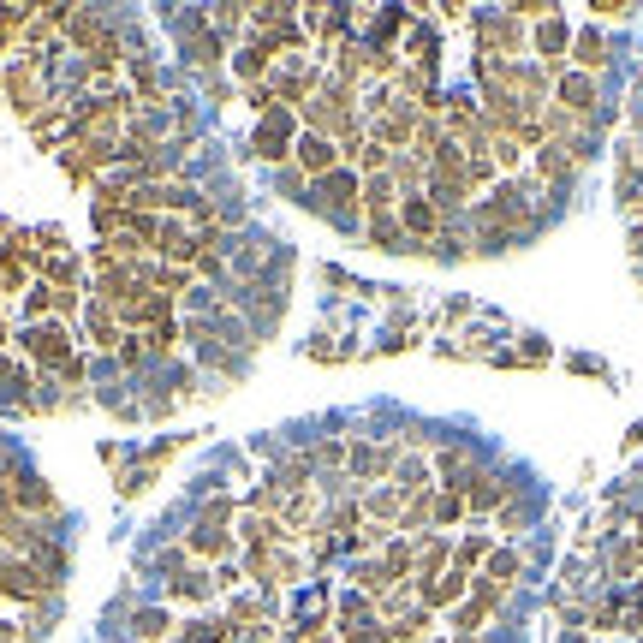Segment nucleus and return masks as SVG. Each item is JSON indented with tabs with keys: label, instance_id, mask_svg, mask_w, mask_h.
<instances>
[{
	"label": "nucleus",
	"instance_id": "f257e3e1",
	"mask_svg": "<svg viewBox=\"0 0 643 643\" xmlns=\"http://www.w3.org/2000/svg\"><path fill=\"white\" fill-rule=\"evenodd\" d=\"M358 203H364V179H358V173H346V167H334L328 179H316V185H310V209H328L340 227H352V221H358Z\"/></svg>",
	"mask_w": 643,
	"mask_h": 643
},
{
	"label": "nucleus",
	"instance_id": "f03ea898",
	"mask_svg": "<svg viewBox=\"0 0 643 643\" xmlns=\"http://www.w3.org/2000/svg\"><path fill=\"white\" fill-rule=\"evenodd\" d=\"M292 126H298V114L274 102V108L257 120V131H251V155L268 161V167H286V161H292Z\"/></svg>",
	"mask_w": 643,
	"mask_h": 643
},
{
	"label": "nucleus",
	"instance_id": "7ed1b4c3",
	"mask_svg": "<svg viewBox=\"0 0 643 643\" xmlns=\"http://www.w3.org/2000/svg\"><path fill=\"white\" fill-rule=\"evenodd\" d=\"M292 167L316 185V179H328L334 167H340V149H334V137H322V131H304L298 143H292Z\"/></svg>",
	"mask_w": 643,
	"mask_h": 643
},
{
	"label": "nucleus",
	"instance_id": "20e7f679",
	"mask_svg": "<svg viewBox=\"0 0 643 643\" xmlns=\"http://www.w3.org/2000/svg\"><path fill=\"white\" fill-rule=\"evenodd\" d=\"M24 352H30L36 364L66 370V364H72V334H66L60 322H42V328H30V334H24Z\"/></svg>",
	"mask_w": 643,
	"mask_h": 643
},
{
	"label": "nucleus",
	"instance_id": "39448f33",
	"mask_svg": "<svg viewBox=\"0 0 643 643\" xmlns=\"http://www.w3.org/2000/svg\"><path fill=\"white\" fill-rule=\"evenodd\" d=\"M185 554H197V560H227V554H233V536H227L221 524H191Z\"/></svg>",
	"mask_w": 643,
	"mask_h": 643
},
{
	"label": "nucleus",
	"instance_id": "423d86ee",
	"mask_svg": "<svg viewBox=\"0 0 643 643\" xmlns=\"http://www.w3.org/2000/svg\"><path fill=\"white\" fill-rule=\"evenodd\" d=\"M560 108L566 114H596V78L590 72H566L560 78Z\"/></svg>",
	"mask_w": 643,
	"mask_h": 643
},
{
	"label": "nucleus",
	"instance_id": "0eeeda50",
	"mask_svg": "<svg viewBox=\"0 0 643 643\" xmlns=\"http://www.w3.org/2000/svg\"><path fill=\"white\" fill-rule=\"evenodd\" d=\"M399 227H405L411 251H423V233H435V203H423V197H405V209H399Z\"/></svg>",
	"mask_w": 643,
	"mask_h": 643
},
{
	"label": "nucleus",
	"instance_id": "6e6552de",
	"mask_svg": "<svg viewBox=\"0 0 643 643\" xmlns=\"http://www.w3.org/2000/svg\"><path fill=\"white\" fill-rule=\"evenodd\" d=\"M6 90H12V108H18V114H36V108H42V84L30 78V66H12V72H6Z\"/></svg>",
	"mask_w": 643,
	"mask_h": 643
},
{
	"label": "nucleus",
	"instance_id": "1a4fd4ad",
	"mask_svg": "<svg viewBox=\"0 0 643 643\" xmlns=\"http://www.w3.org/2000/svg\"><path fill=\"white\" fill-rule=\"evenodd\" d=\"M173 632V614L167 608H143V614H131V643H161Z\"/></svg>",
	"mask_w": 643,
	"mask_h": 643
},
{
	"label": "nucleus",
	"instance_id": "9d476101",
	"mask_svg": "<svg viewBox=\"0 0 643 643\" xmlns=\"http://www.w3.org/2000/svg\"><path fill=\"white\" fill-rule=\"evenodd\" d=\"M167 596H173V602H209V596H215V572H179V578L167 584Z\"/></svg>",
	"mask_w": 643,
	"mask_h": 643
},
{
	"label": "nucleus",
	"instance_id": "9b49d317",
	"mask_svg": "<svg viewBox=\"0 0 643 643\" xmlns=\"http://www.w3.org/2000/svg\"><path fill=\"white\" fill-rule=\"evenodd\" d=\"M471 590V578L465 572H441L435 584H423V608H447V602H459Z\"/></svg>",
	"mask_w": 643,
	"mask_h": 643
},
{
	"label": "nucleus",
	"instance_id": "f8f14e48",
	"mask_svg": "<svg viewBox=\"0 0 643 643\" xmlns=\"http://www.w3.org/2000/svg\"><path fill=\"white\" fill-rule=\"evenodd\" d=\"M572 54H578L584 72H602V66H608V36H602V30H584V36L572 42Z\"/></svg>",
	"mask_w": 643,
	"mask_h": 643
},
{
	"label": "nucleus",
	"instance_id": "ddd939ff",
	"mask_svg": "<svg viewBox=\"0 0 643 643\" xmlns=\"http://www.w3.org/2000/svg\"><path fill=\"white\" fill-rule=\"evenodd\" d=\"M179 638H185V643H233V626H227V620H209V614H203V620L179 626Z\"/></svg>",
	"mask_w": 643,
	"mask_h": 643
},
{
	"label": "nucleus",
	"instance_id": "4468645a",
	"mask_svg": "<svg viewBox=\"0 0 643 643\" xmlns=\"http://www.w3.org/2000/svg\"><path fill=\"white\" fill-rule=\"evenodd\" d=\"M393 465V447H352V471L358 477H382Z\"/></svg>",
	"mask_w": 643,
	"mask_h": 643
},
{
	"label": "nucleus",
	"instance_id": "2eb2a0df",
	"mask_svg": "<svg viewBox=\"0 0 643 643\" xmlns=\"http://www.w3.org/2000/svg\"><path fill=\"white\" fill-rule=\"evenodd\" d=\"M566 42H572V36H566V24H560V18H542V24H536V48H542L548 60H560V54H566Z\"/></svg>",
	"mask_w": 643,
	"mask_h": 643
},
{
	"label": "nucleus",
	"instance_id": "dca6fc26",
	"mask_svg": "<svg viewBox=\"0 0 643 643\" xmlns=\"http://www.w3.org/2000/svg\"><path fill=\"white\" fill-rule=\"evenodd\" d=\"M364 209H370V215H387V209H393V179H387V173H370V179H364Z\"/></svg>",
	"mask_w": 643,
	"mask_h": 643
},
{
	"label": "nucleus",
	"instance_id": "f3484780",
	"mask_svg": "<svg viewBox=\"0 0 643 643\" xmlns=\"http://www.w3.org/2000/svg\"><path fill=\"white\" fill-rule=\"evenodd\" d=\"M489 584H495V590L518 584V554H495V560H489Z\"/></svg>",
	"mask_w": 643,
	"mask_h": 643
},
{
	"label": "nucleus",
	"instance_id": "a211bd4d",
	"mask_svg": "<svg viewBox=\"0 0 643 643\" xmlns=\"http://www.w3.org/2000/svg\"><path fill=\"white\" fill-rule=\"evenodd\" d=\"M262 262H268V251H262V239H251V245H245V251L233 257V268H239V274H257Z\"/></svg>",
	"mask_w": 643,
	"mask_h": 643
},
{
	"label": "nucleus",
	"instance_id": "6ab92c4d",
	"mask_svg": "<svg viewBox=\"0 0 643 643\" xmlns=\"http://www.w3.org/2000/svg\"><path fill=\"white\" fill-rule=\"evenodd\" d=\"M316 465H346V441H316Z\"/></svg>",
	"mask_w": 643,
	"mask_h": 643
},
{
	"label": "nucleus",
	"instance_id": "aec40b11",
	"mask_svg": "<svg viewBox=\"0 0 643 643\" xmlns=\"http://www.w3.org/2000/svg\"><path fill=\"white\" fill-rule=\"evenodd\" d=\"M596 18H632V6H620V0H596Z\"/></svg>",
	"mask_w": 643,
	"mask_h": 643
},
{
	"label": "nucleus",
	"instance_id": "412c9836",
	"mask_svg": "<svg viewBox=\"0 0 643 643\" xmlns=\"http://www.w3.org/2000/svg\"><path fill=\"white\" fill-rule=\"evenodd\" d=\"M524 518H530V507H507V513H501V530H524Z\"/></svg>",
	"mask_w": 643,
	"mask_h": 643
},
{
	"label": "nucleus",
	"instance_id": "4be33fe9",
	"mask_svg": "<svg viewBox=\"0 0 643 643\" xmlns=\"http://www.w3.org/2000/svg\"><path fill=\"white\" fill-rule=\"evenodd\" d=\"M638 542H643V518H638Z\"/></svg>",
	"mask_w": 643,
	"mask_h": 643
},
{
	"label": "nucleus",
	"instance_id": "5701e85b",
	"mask_svg": "<svg viewBox=\"0 0 643 643\" xmlns=\"http://www.w3.org/2000/svg\"><path fill=\"white\" fill-rule=\"evenodd\" d=\"M173 643H185V638H173Z\"/></svg>",
	"mask_w": 643,
	"mask_h": 643
}]
</instances>
